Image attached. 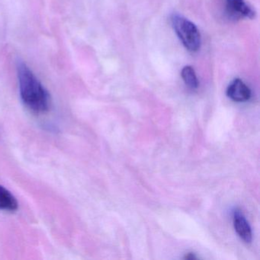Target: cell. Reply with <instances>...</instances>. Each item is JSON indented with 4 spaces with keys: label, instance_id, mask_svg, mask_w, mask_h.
Listing matches in <instances>:
<instances>
[{
    "label": "cell",
    "instance_id": "5",
    "mask_svg": "<svg viewBox=\"0 0 260 260\" xmlns=\"http://www.w3.org/2000/svg\"><path fill=\"white\" fill-rule=\"evenodd\" d=\"M234 226L239 237L246 242L251 243L252 239V231L250 226L246 220L243 213L239 210H236L234 213Z\"/></svg>",
    "mask_w": 260,
    "mask_h": 260
},
{
    "label": "cell",
    "instance_id": "3",
    "mask_svg": "<svg viewBox=\"0 0 260 260\" xmlns=\"http://www.w3.org/2000/svg\"><path fill=\"white\" fill-rule=\"evenodd\" d=\"M223 5L226 15L234 20L255 18V10L245 0H223Z\"/></svg>",
    "mask_w": 260,
    "mask_h": 260
},
{
    "label": "cell",
    "instance_id": "6",
    "mask_svg": "<svg viewBox=\"0 0 260 260\" xmlns=\"http://www.w3.org/2000/svg\"><path fill=\"white\" fill-rule=\"evenodd\" d=\"M19 208L17 199L5 187L0 185V211L14 212Z\"/></svg>",
    "mask_w": 260,
    "mask_h": 260
},
{
    "label": "cell",
    "instance_id": "2",
    "mask_svg": "<svg viewBox=\"0 0 260 260\" xmlns=\"http://www.w3.org/2000/svg\"><path fill=\"white\" fill-rule=\"evenodd\" d=\"M170 20L175 32L184 47L191 52L199 51L202 45V37L197 26L179 14H173Z\"/></svg>",
    "mask_w": 260,
    "mask_h": 260
},
{
    "label": "cell",
    "instance_id": "7",
    "mask_svg": "<svg viewBox=\"0 0 260 260\" xmlns=\"http://www.w3.org/2000/svg\"><path fill=\"white\" fill-rule=\"evenodd\" d=\"M182 80L185 84L191 89H196L199 86V80L194 68L191 66H185L182 68L181 73Z\"/></svg>",
    "mask_w": 260,
    "mask_h": 260
},
{
    "label": "cell",
    "instance_id": "1",
    "mask_svg": "<svg viewBox=\"0 0 260 260\" xmlns=\"http://www.w3.org/2000/svg\"><path fill=\"white\" fill-rule=\"evenodd\" d=\"M18 79L22 103L33 113L44 114L51 106V96L34 73L22 61L18 62Z\"/></svg>",
    "mask_w": 260,
    "mask_h": 260
},
{
    "label": "cell",
    "instance_id": "8",
    "mask_svg": "<svg viewBox=\"0 0 260 260\" xmlns=\"http://www.w3.org/2000/svg\"><path fill=\"white\" fill-rule=\"evenodd\" d=\"M185 258H186V259H196V258H197V257L196 256L194 253H191H191L186 254Z\"/></svg>",
    "mask_w": 260,
    "mask_h": 260
},
{
    "label": "cell",
    "instance_id": "4",
    "mask_svg": "<svg viewBox=\"0 0 260 260\" xmlns=\"http://www.w3.org/2000/svg\"><path fill=\"white\" fill-rule=\"evenodd\" d=\"M228 98L237 103H244L251 97V90L249 86L240 79H235L231 82L226 89Z\"/></svg>",
    "mask_w": 260,
    "mask_h": 260
}]
</instances>
